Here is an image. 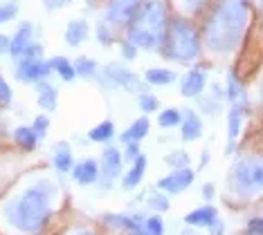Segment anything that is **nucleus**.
Segmentation results:
<instances>
[{"instance_id":"nucleus-1","label":"nucleus","mask_w":263,"mask_h":235,"mask_svg":"<svg viewBox=\"0 0 263 235\" xmlns=\"http://www.w3.org/2000/svg\"><path fill=\"white\" fill-rule=\"evenodd\" d=\"M54 184L39 182L29 186L7 202L3 208V215L9 226H14L21 233H39L52 218V200H54Z\"/></svg>"},{"instance_id":"nucleus-2","label":"nucleus","mask_w":263,"mask_h":235,"mask_svg":"<svg viewBox=\"0 0 263 235\" xmlns=\"http://www.w3.org/2000/svg\"><path fill=\"white\" fill-rule=\"evenodd\" d=\"M248 27V0H220L205 25V43L216 54H230Z\"/></svg>"},{"instance_id":"nucleus-3","label":"nucleus","mask_w":263,"mask_h":235,"mask_svg":"<svg viewBox=\"0 0 263 235\" xmlns=\"http://www.w3.org/2000/svg\"><path fill=\"white\" fill-rule=\"evenodd\" d=\"M166 7L162 0H142L128 20V43L137 50H158L166 36Z\"/></svg>"},{"instance_id":"nucleus-4","label":"nucleus","mask_w":263,"mask_h":235,"mask_svg":"<svg viewBox=\"0 0 263 235\" xmlns=\"http://www.w3.org/2000/svg\"><path fill=\"white\" fill-rule=\"evenodd\" d=\"M164 45H166V56L178 63H191L200 54L198 32L184 18H173L169 25H166Z\"/></svg>"},{"instance_id":"nucleus-5","label":"nucleus","mask_w":263,"mask_h":235,"mask_svg":"<svg viewBox=\"0 0 263 235\" xmlns=\"http://www.w3.org/2000/svg\"><path fill=\"white\" fill-rule=\"evenodd\" d=\"M230 188L238 197L263 193V155L243 157L230 173Z\"/></svg>"},{"instance_id":"nucleus-6","label":"nucleus","mask_w":263,"mask_h":235,"mask_svg":"<svg viewBox=\"0 0 263 235\" xmlns=\"http://www.w3.org/2000/svg\"><path fill=\"white\" fill-rule=\"evenodd\" d=\"M97 76H99V83L106 90H126V92H140L142 90L137 74L122 63L104 65V68L97 72Z\"/></svg>"},{"instance_id":"nucleus-7","label":"nucleus","mask_w":263,"mask_h":235,"mask_svg":"<svg viewBox=\"0 0 263 235\" xmlns=\"http://www.w3.org/2000/svg\"><path fill=\"white\" fill-rule=\"evenodd\" d=\"M50 74H52L50 61H43V58H18L16 78L21 83H41L47 81Z\"/></svg>"},{"instance_id":"nucleus-8","label":"nucleus","mask_w":263,"mask_h":235,"mask_svg":"<svg viewBox=\"0 0 263 235\" xmlns=\"http://www.w3.org/2000/svg\"><path fill=\"white\" fill-rule=\"evenodd\" d=\"M122 161H124V157L119 155L117 148L104 150V155H101L99 179H97V182L101 184V188H110V186L117 182L119 173H122Z\"/></svg>"},{"instance_id":"nucleus-9","label":"nucleus","mask_w":263,"mask_h":235,"mask_svg":"<svg viewBox=\"0 0 263 235\" xmlns=\"http://www.w3.org/2000/svg\"><path fill=\"white\" fill-rule=\"evenodd\" d=\"M194 179H196V173L191 170L189 166L176 168V170H171L169 175H164V177L160 179L158 188L166 193V195H178V193H182L184 188H189V186L194 184Z\"/></svg>"},{"instance_id":"nucleus-10","label":"nucleus","mask_w":263,"mask_h":235,"mask_svg":"<svg viewBox=\"0 0 263 235\" xmlns=\"http://www.w3.org/2000/svg\"><path fill=\"white\" fill-rule=\"evenodd\" d=\"M140 3L142 0H110L106 18H108V23H112V25H117V27L128 25V20L133 18L135 9L140 7Z\"/></svg>"},{"instance_id":"nucleus-11","label":"nucleus","mask_w":263,"mask_h":235,"mask_svg":"<svg viewBox=\"0 0 263 235\" xmlns=\"http://www.w3.org/2000/svg\"><path fill=\"white\" fill-rule=\"evenodd\" d=\"M72 177L77 184L81 186H90L99 179V164L95 159H86V161H79L77 166H72Z\"/></svg>"},{"instance_id":"nucleus-12","label":"nucleus","mask_w":263,"mask_h":235,"mask_svg":"<svg viewBox=\"0 0 263 235\" xmlns=\"http://www.w3.org/2000/svg\"><path fill=\"white\" fill-rule=\"evenodd\" d=\"M205 83H207V76L202 70H191L184 74V78L180 81V92L184 96H198L202 90H205Z\"/></svg>"},{"instance_id":"nucleus-13","label":"nucleus","mask_w":263,"mask_h":235,"mask_svg":"<svg viewBox=\"0 0 263 235\" xmlns=\"http://www.w3.org/2000/svg\"><path fill=\"white\" fill-rule=\"evenodd\" d=\"M32 34H34V29H32L29 23H23V25L16 29V34L11 36V45H9V54H11V56H14V58L23 56V52L32 45Z\"/></svg>"},{"instance_id":"nucleus-14","label":"nucleus","mask_w":263,"mask_h":235,"mask_svg":"<svg viewBox=\"0 0 263 235\" xmlns=\"http://www.w3.org/2000/svg\"><path fill=\"white\" fill-rule=\"evenodd\" d=\"M216 218H218L216 206L205 204V206H198V208L191 210V213L184 215V224L187 226H209Z\"/></svg>"},{"instance_id":"nucleus-15","label":"nucleus","mask_w":263,"mask_h":235,"mask_svg":"<svg viewBox=\"0 0 263 235\" xmlns=\"http://www.w3.org/2000/svg\"><path fill=\"white\" fill-rule=\"evenodd\" d=\"M104 222L117 231H126L128 235H148L144 231V226H140L135 218H126V215H104Z\"/></svg>"},{"instance_id":"nucleus-16","label":"nucleus","mask_w":263,"mask_h":235,"mask_svg":"<svg viewBox=\"0 0 263 235\" xmlns=\"http://www.w3.org/2000/svg\"><path fill=\"white\" fill-rule=\"evenodd\" d=\"M144 173H146V157L144 155H140L137 159L133 161V166H130V170L124 175V188L126 190H133L140 186V182L144 179Z\"/></svg>"},{"instance_id":"nucleus-17","label":"nucleus","mask_w":263,"mask_h":235,"mask_svg":"<svg viewBox=\"0 0 263 235\" xmlns=\"http://www.w3.org/2000/svg\"><path fill=\"white\" fill-rule=\"evenodd\" d=\"M52 161H54V168L59 173H70L74 166V159H72V150L65 141L57 143L54 146V155H52Z\"/></svg>"},{"instance_id":"nucleus-18","label":"nucleus","mask_w":263,"mask_h":235,"mask_svg":"<svg viewBox=\"0 0 263 235\" xmlns=\"http://www.w3.org/2000/svg\"><path fill=\"white\" fill-rule=\"evenodd\" d=\"M88 38V23L86 20H70L65 27V43L70 47H79Z\"/></svg>"},{"instance_id":"nucleus-19","label":"nucleus","mask_w":263,"mask_h":235,"mask_svg":"<svg viewBox=\"0 0 263 235\" xmlns=\"http://www.w3.org/2000/svg\"><path fill=\"white\" fill-rule=\"evenodd\" d=\"M182 139L184 141H196L202 135V121L196 112H187L182 119Z\"/></svg>"},{"instance_id":"nucleus-20","label":"nucleus","mask_w":263,"mask_h":235,"mask_svg":"<svg viewBox=\"0 0 263 235\" xmlns=\"http://www.w3.org/2000/svg\"><path fill=\"white\" fill-rule=\"evenodd\" d=\"M225 99L230 103H245V88L238 81V76L234 72H227V81H225Z\"/></svg>"},{"instance_id":"nucleus-21","label":"nucleus","mask_w":263,"mask_h":235,"mask_svg":"<svg viewBox=\"0 0 263 235\" xmlns=\"http://www.w3.org/2000/svg\"><path fill=\"white\" fill-rule=\"evenodd\" d=\"M243 112H245V103H234L230 114H227V137H230V141H236V137L241 135Z\"/></svg>"},{"instance_id":"nucleus-22","label":"nucleus","mask_w":263,"mask_h":235,"mask_svg":"<svg viewBox=\"0 0 263 235\" xmlns=\"http://www.w3.org/2000/svg\"><path fill=\"white\" fill-rule=\"evenodd\" d=\"M148 128H151V123H148L146 117L135 119V121L130 123V128L122 135V141H124V143H128V141H137V143H140V141L148 135Z\"/></svg>"},{"instance_id":"nucleus-23","label":"nucleus","mask_w":263,"mask_h":235,"mask_svg":"<svg viewBox=\"0 0 263 235\" xmlns=\"http://www.w3.org/2000/svg\"><path fill=\"white\" fill-rule=\"evenodd\" d=\"M14 141L18 143L23 150H34L39 143V135L34 132L32 125H18V128L14 130Z\"/></svg>"},{"instance_id":"nucleus-24","label":"nucleus","mask_w":263,"mask_h":235,"mask_svg":"<svg viewBox=\"0 0 263 235\" xmlns=\"http://www.w3.org/2000/svg\"><path fill=\"white\" fill-rule=\"evenodd\" d=\"M36 90H39V105L43 108V110L52 112L57 108V90H54V86H50L47 81H41V83H36Z\"/></svg>"},{"instance_id":"nucleus-25","label":"nucleus","mask_w":263,"mask_h":235,"mask_svg":"<svg viewBox=\"0 0 263 235\" xmlns=\"http://www.w3.org/2000/svg\"><path fill=\"white\" fill-rule=\"evenodd\" d=\"M50 65H52V72H57L59 76L63 78V81H74L77 78V72H74V63H70L68 58H63V56H54V58H50Z\"/></svg>"},{"instance_id":"nucleus-26","label":"nucleus","mask_w":263,"mask_h":235,"mask_svg":"<svg viewBox=\"0 0 263 235\" xmlns=\"http://www.w3.org/2000/svg\"><path fill=\"white\" fill-rule=\"evenodd\" d=\"M144 76H146L148 86H169V83L176 81V74L164 68H151V70H146Z\"/></svg>"},{"instance_id":"nucleus-27","label":"nucleus","mask_w":263,"mask_h":235,"mask_svg":"<svg viewBox=\"0 0 263 235\" xmlns=\"http://www.w3.org/2000/svg\"><path fill=\"white\" fill-rule=\"evenodd\" d=\"M88 137H90V141L106 143L115 137V125H112V121H101L99 125H95V128L88 132Z\"/></svg>"},{"instance_id":"nucleus-28","label":"nucleus","mask_w":263,"mask_h":235,"mask_svg":"<svg viewBox=\"0 0 263 235\" xmlns=\"http://www.w3.org/2000/svg\"><path fill=\"white\" fill-rule=\"evenodd\" d=\"M74 72H77V76H83V78H90L95 76L99 72V65L92 61V58H88V56H81V58H77L74 61Z\"/></svg>"},{"instance_id":"nucleus-29","label":"nucleus","mask_w":263,"mask_h":235,"mask_svg":"<svg viewBox=\"0 0 263 235\" xmlns=\"http://www.w3.org/2000/svg\"><path fill=\"white\" fill-rule=\"evenodd\" d=\"M158 123L162 128H173V125L182 123V112L176 110V108H169V110H162V114L158 117Z\"/></svg>"},{"instance_id":"nucleus-30","label":"nucleus","mask_w":263,"mask_h":235,"mask_svg":"<svg viewBox=\"0 0 263 235\" xmlns=\"http://www.w3.org/2000/svg\"><path fill=\"white\" fill-rule=\"evenodd\" d=\"M146 204H148V206H151L153 210H160V213H162V210L169 208V197H166V193H162V190L158 188V190H151V193H148Z\"/></svg>"},{"instance_id":"nucleus-31","label":"nucleus","mask_w":263,"mask_h":235,"mask_svg":"<svg viewBox=\"0 0 263 235\" xmlns=\"http://www.w3.org/2000/svg\"><path fill=\"white\" fill-rule=\"evenodd\" d=\"M164 161L173 168V170H176V168H184V166H189V155L184 153V150H173V153H169V155L164 157Z\"/></svg>"},{"instance_id":"nucleus-32","label":"nucleus","mask_w":263,"mask_h":235,"mask_svg":"<svg viewBox=\"0 0 263 235\" xmlns=\"http://www.w3.org/2000/svg\"><path fill=\"white\" fill-rule=\"evenodd\" d=\"M137 103H140V110L148 114V112H155L160 108V99L153 94H140V99H137Z\"/></svg>"},{"instance_id":"nucleus-33","label":"nucleus","mask_w":263,"mask_h":235,"mask_svg":"<svg viewBox=\"0 0 263 235\" xmlns=\"http://www.w3.org/2000/svg\"><path fill=\"white\" fill-rule=\"evenodd\" d=\"M144 231L148 235H162L164 233V222L158 218V215H151L146 222H144Z\"/></svg>"},{"instance_id":"nucleus-34","label":"nucleus","mask_w":263,"mask_h":235,"mask_svg":"<svg viewBox=\"0 0 263 235\" xmlns=\"http://www.w3.org/2000/svg\"><path fill=\"white\" fill-rule=\"evenodd\" d=\"M32 128H34V132H36V135H39V139H43V137L47 135V128H50V119H47L45 114H41V117L34 119Z\"/></svg>"},{"instance_id":"nucleus-35","label":"nucleus","mask_w":263,"mask_h":235,"mask_svg":"<svg viewBox=\"0 0 263 235\" xmlns=\"http://www.w3.org/2000/svg\"><path fill=\"white\" fill-rule=\"evenodd\" d=\"M9 103H11V88L0 74V105H9Z\"/></svg>"},{"instance_id":"nucleus-36","label":"nucleus","mask_w":263,"mask_h":235,"mask_svg":"<svg viewBox=\"0 0 263 235\" xmlns=\"http://www.w3.org/2000/svg\"><path fill=\"white\" fill-rule=\"evenodd\" d=\"M16 14H18V7H16V5H3V7H0V25L11 20Z\"/></svg>"},{"instance_id":"nucleus-37","label":"nucleus","mask_w":263,"mask_h":235,"mask_svg":"<svg viewBox=\"0 0 263 235\" xmlns=\"http://www.w3.org/2000/svg\"><path fill=\"white\" fill-rule=\"evenodd\" d=\"M207 0H180V7L184 11H191V14H196V11H200L202 7H205Z\"/></svg>"},{"instance_id":"nucleus-38","label":"nucleus","mask_w":263,"mask_h":235,"mask_svg":"<svg viewBox=\"0 0 263 235\" xmlns=\"http://www.w3.org/2000/svg\"><path fill=\"white\" fill-rule=\"evenodd\" d=\"M245 233L248 235H263V218H252L250 220Z\"/></svg>"},{"instance_id":"nucleus-39","label":"nucleus","mask_w":263,"mask_h":235,"mask_svg":"<svg viewBox=\"0 0 263 235\" xmlns=\"http://www.w3.org/2000/svg\"><path fill=\"white\" fill-rule=\"evenodd\" d=\"M97 38H99L101 45H110V43H112L110 27H108V25H99V27H97Z\"/></svg>"},{"instance_id":"nucleus-40","label":"nucleus","mask_w":263,"mask_h":235,"mask_svg":"<svg viewBox=\"0 0 263 235\" xmlns=\"http://www.w3.org/2000/svg\"><path fill=\"white\" fill-rule=\"evenodd\" d=\"M21 58H43V47H41L39 43H32L25 52H23Z\"/></svg>"},{"instance_id":"nucleus-41","label":"nucleus","mask_w":263,"mask_h":235,"mask_svg":"<svg viewBox=\"0 0 263 235\" xmlns=\"http://www.w3.org/2000/svg\"><path fill=\"white\" fill-rule=\"evenodd\" d=\"M124 157L130 159V161H135L137 157H140V143H137V141H128L126 143V150H124Z\"/></svg>"},{"instance_id":"nucleus-42","label":"nucleus","mask_w":263,"mask_h":235,"mask_svg":"<svg viewBox=\"0 0 263 235\" xmlns=\"http://www.w3.org/2000/svg\"><path fill=\"white\" fill-rule=\"evenodd\" d=\"M43 5L47 11H57V9H63L65 5H70V0H43Z\"/></svg>"},{"instance_id":"nucleus-43","label":"nucleus","mask_w":263,"mask_h":235,"mask_svg":"<svg viewBox=\"0 0 263 235\" xmlns=\"http://www.w3.org/2000/svg\"><path fill=\"white\" fill-rule=\"evenodd\" d=\"M122 52H124V58H126V61H130V58L137 56V47L133 43H124L122 45Z\"/></svg>"},{"instance_id":"nucleus-44","label":"nucleus","mask_w":263,"mask_h":235,"mask_svg":"<svg viewBox=\"0 0 263 235\" xmlns=\"http://www.w3.org/2000/svg\"><path fill=\"white\" fill-rule=\"evenodd\" d=\"M209 228V235H223V231H225V226H223V222H220L218 218L212 222V224L207 226Z\"/></svg>"},{"instance_id":"nucleus-45","label":"nucleus","mask_w":263,"mask_h":235,"mask_svg":"<svg viewBox=\"0 0 263 235\" xmlns=\"http://www.w3.org/2000/svg\"><path fill=\"white\" fill-rule=\"evenodd\" d=\"M9 45H11V38H9V36H5V34H0V54H5V52H9Z\"/></svg>"},{"instance_id":"nucleus-46","label":"nucleus","mask_w":263,"mask_h":235,"mask_svg":"<svg viewBox=\"0 0 263 235\" xmlns=\"http://www.w3.org/2000/svg\"><path fill=\"white\" fill-rule=\"evenodd\" d=\"M202 197H205V200H212V197H214V186L212 184L202 186Z\"/></svg>"},{"instance_id":"nucleus-47","label":"nucleus","mask_w":263,"mask_h":235,"mask_svg":"<svg viewBox=\"0 0 263 235\" xmlns=\"http://www.w3.org/2000/svg\"><path fill=\"white\" fill-rule=\"evenodd\" d=\"M72 235H92L90 231H77V233H72Z\"/></svg>"},{"instance_id":"nucleus-48","label":"nucleus","mask_w":263,"mask_h":235,"mask_svg":"<svg viewBox=\"0 0 263 235\" xmlns=\"http://www.w3.org/2000/svg\"><path fill=\"white\" fill-rule=\"evenodd\" d=\"M261 96H263V83H261Z\"/></svg>"},{"instance_id":"nucleus-49","label":"nucleus","mask_w":263,"mask_h":235,"mask_svg":"<svg viewBox=\"0 0 263 235\" xmlns=\"http://www.w3.org/2000/svg\"><path fill=\"white\" fill-rule=\"evenodd\" d=\"M261 5H263V0H261Z\"/></svg>"}]
</instances>
